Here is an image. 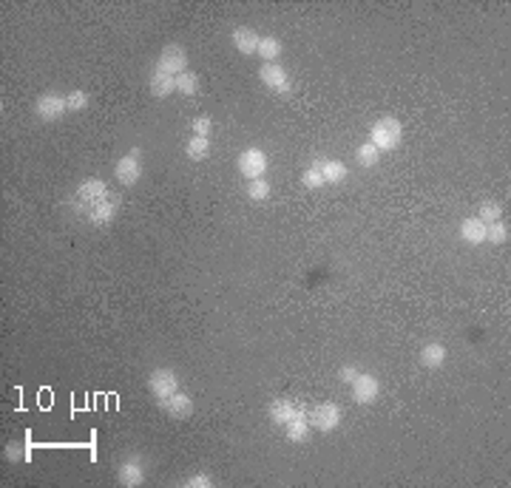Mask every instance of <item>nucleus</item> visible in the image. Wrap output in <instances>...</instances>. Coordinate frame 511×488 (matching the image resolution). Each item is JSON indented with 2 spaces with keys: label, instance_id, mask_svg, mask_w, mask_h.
Returning <instances> with one entry per match:
<instances>
[{
  "label": "nucleus",
  "instance_id": "a878e982",
  "mask_svg": "<svg viewBox=\"0 0 511 488\" xmlns=\"http://www.w3.org/2000/svg\"><path fill=\"white\" fill-rule=\"evenodd\" d=\"M508 236H511V230H508L505 221H491V225H486V242H491V244H505Z\"/></svg>",
  "mask_w": 511,
  "mask_h": 488
},
{
  "label": "nucleus",
  "instance_id": "dca6fc26",
  "mask_svg": "<svg viewBox=\"0 0 511 488\" xmlns=\"http://www.w3.org/2000/svg\"><path fill=\"white\" fill-rule=\"evenodd\" d=\"M313 168L321 170L324 185H341L347 179V165L341 159H313Z\"/></svg>",
  "mask_w": 511,
  "mask_h": 488
},
{
  "label": "nucleus",
  "instance_id": "6e6552de",
  "mask_svg": "<svg viewBox=\"0 0 511 488\" xmlns=\"http://www.w3.org/2000/svg\"><path fill=\"white\" fill-rule=\"evenodd\" d=\"M350 392H353V401L361 404V406H369L378 401L380 394V380L375 375H358L353 383H350Z\"/></svg>",
  "mask_w": 511,
  "mask_h": 488
},
{
  "label": "nucleus",
  "instance_id": "f257e3e1",
  "mask_svg": "<svg viewBox=\"0 0 511 488\" xmlns=\"http://www.w3.org/2000/svg\"><path fill=\"white\" fill-rule=\"evenodd\" d=\"M369 142L380 154L401 148V142H403V125H401V119H395V117H380V119H375V125L369 128Z\"/></svg>",
  "mask_w": 511,
  "mask_h": 488
},
{
  "label": "nucleus",
  "instance_id": "2f4dec72",
  "mask_svg": "<svg viewBox=\"0 0 511 488\" xmlns=\"http://www.w3.org/2000/svg\"><path fill=\"white\" fill-rule=\"evenodd\" d=\"M6 460H12V463H17V460H31V449L23 452L20 443H9V446H6Z\"/></svg>",
  "mask_w": 511,
  "mask_h": 488
},
{
  "label": "nucleus",
  "instance_id": "5701e85b",
  "mask_svg": "<svg viewBox=\"0 0 511 488\" xmlns=\"http://www.w3.org/2000/svg\"><path fill=\"white\" fill-rule=\"evenodd\" d=\"M185 154H188V159L202 162L210 154V137H191L188 145H185Z\"/></svg>",
  "mask_w": 511,
  "mask_h": 488
},
{
  "label": "nucleus",
  "instance_id": "6ab92c4d",
  "mask_svg": "<svg viewBox=\"0 0 511 488\" xmlns=\"http://www.w3.org/2000/svg\"><path fill=\"white\" fill-rule=\"evenodd\" d=\"M420 364L426 367V369H440L443 364H446V346L443 343H438V341H432V343H426L423 349H420Z\"/></svg>",
  "mask_w": 511,
  "mask_h": 488
},
{
  "label": "nucleus",
  "instance_id": "9d476101",
  "mask_svg": "<svg viewBox=\"0 0 511 488\" xmlns=\"http://www.w3.org/2000/svg\"><path fill=\"white\" fill-rule=\"evenodd\" d=\"M304 412H307L304 406H298V404L287 401V397H276V401L267 406V417H270V423H273V426H287L292 417L304 415Z\"/></svg>",
  "mask_w": 511,
  "mask_h": 488
},
{
  "label": "nucleus",
  "instance_id": "7ed1b4c3",
  "mask_svg": "<svg viewBox=\"0 0 511 488\" xmlns=\"http://www.w3.org/2000/svg\"><path fill=\"white\" fill-rule=\"evenodd\" d=\"M34 114H37L43 122H57L60 117L68 114V100H66V94H60V91H46V94H40L37 103H34Z\"/></svg>",
  "mask_w": 511,
  "mask_h": 488
},
{
  "label": "nucleus",
  "instance_id": "39448f33",
  "mask_svg": "<svg viewBox=\"0 0 511 488\" xmlns=\"http://www.w3.org/2000/svg\"><path fill=\"white\" fill-rule=\"evenodd\" d=\"M236 168H239V173L244 176L247 182L250 179H262L265 170H267V154L262 148H244L239 154V159H236Z\"/></svg>",
  "mask_w": 511,
  "mask_h": 488
},
{
  "label": "nucleus",
  "instance_id": "4468645a",
  "mask_svg": "<svg viewBox=\"0 0 511 488\" xmlns=\"http://www.w3.org/2000/svg\"><path fill=\"white\" fill-rule=\"evenodd\" d=\"M170 417H177V420H185V417H191L193 415V401H191V394H185L182 389L179 392H174L170 397H165V401L159 404Z\"/></svg>",
  "mask_w": 511,
  "mask_h": 488
},
{
  "label": "nucleus",
  "instance_id": "f8f14e48",
  "mask_svg": "<svg viewBox=\"0 0 511 488\" xmlns=\"http://www.w3.org/2000/svg\"><path fill=\"white\" fill-rule=\"evenodd\" d=\"M117 482L125 485V488H137V485H142V482H145V466H142V460H140V457H128V460H122L119 468H117Z\"/></svg>",
  "mask_w": 511,
  "mask_h": 488
},
{
  "label": "nucleus",
  "instance_id": "0eeeda50",
  "mask_svg": "<svg viewBox=\"0 0 511 488\" xmlns=\"http://www.w3.org/2000/svg\"><path fill=\"white\" fill-rule=\"evenodd\" d=\"M307 420H310L313 429L329 434V431H335L341 426V406L338 404H318V406H313L307 412Z\"/></svg>",
  "mask_w": 511,
  "mask_h": 488
},
{
  "label": "nucleus",
  "instance_id": "a211bd4d",
  "mask_svg": "<svg viewBox=\"0 0 511 488\" xmlns=\"http://www.w3.org/2000/svg\"><path fill=\"white\" fill-rule=\"evenodd\" d=\"M460 239H463L466 244H483V242H486V225H483L477 216L463 219V221H460Z\"/></svg>",
  "mask_w": 511,
  "mask_h": 488
},
{
  "label": "nucleus",
  "instance_id": "473e14b6",
  "mask_svg": "<svg viewBox=\"0 0 511 488\" xmlns=\"http://www.w3.org/2000/svg\"><path fill=\"white\" fill-rule=\"evenodd\" d=\"M358 375H361V372H358L355 367H350V364L338 369V380H341V383H353V380H355Z\"/></svg>",
  "mask_w": 511,
  "mask_h": 488
},
{
  "label": "nucleus",
  "instance_id": "f03ea898",
  "mask_svg": "<svg viewBox=\"0 0 511 488\" xmlns=\"http://www.w3.org/2000/svg\"><path fill=\"white\" fill-rule=\"evenodd\" d=\"M114 176H117L119 185L134 188V185L140 182V176H142V151H140V148H131V151H128V154L114 165Z\"/></svg>",
  "mask_w": 511,
  "mask_h": 488
},
{
  "label": "nucleus",
  "instance_id": "412c9836",
  "mask_svg": "<svg viewBox=\"0 0 511 488\" xmlns=\"http://www.w3.org/2000/svg\"><path fill=\"white\" fill-rule=\"evenodd\" d=\"M256 54H259L265 63H276V60L281 57V40L273 37V34L262 37V40H259V49H256Z\"/></svg>",
  "mask_w": 511,
  "mask_h": 488
},
{
  "label": "nucleus",
  "instance_id": "cd10ccee",
  "mask_svg": "<svg viewBox=\"0 0 511 488\" xmlns=\"http://www.w3.org/2000/svg\"><path fill=\"white\" fill-rule=\"evenodd\" d=\"M66 100H68V111H85V108H89V94H85L82 88H74V91H68Z\"/></svg>",
  "mask_w": 511,
  "mask_h": 488
},
{
  "label": "nucleus",
  "instance_id": "1a4fd4ad",
  "mask_svg": "<svg viewBox=\"0 0 511 488\" xmlns=\"http://www.w3.org/2000/svg\"><path fill=\"white\" fill-rule=\"evenodd\" d=\"M259 80H262V85H267L270 91H276V94H287L290 91V77H287L281 63H262Z\"/></svg>",
  "mask_w": 511,
  "mask_h": 488
},
{
  "label": "nucleus",
  "instance_id": "bb28decb",
  "mask_svg": "<svg viewBox=\"0 0 511 488\" xmlns=\"http://www.w3.org/2000/svg\"><path fill=\"white\" fill-rule=\"evenodd\" d=\"M247 196H250L253 202H265V199L270 196V182L265 179V176H262V179H250V182H247Z\"/></svg>",
  "mask_w": 511,
  "mask_h": 488
},
{
  "label": "nucleus",
  "instance_id": "393cba45",
  "mask_svg": "<svg viewBox=\"0 0 511 488\" xmlns=\"http://www.w3.org/2000/svg\"><path fill=\"white\" fill-rule=\"evenodd\" d=\"M477 219L483 221V225H491V221H500V219H503V205H500V202H491V199H486V202L480 205V210H477Z\"/></svg>",
  "mask_w": 511,
  "mask_h": 488
},
{
  "label": "nucleus",
  "instance_id": "20e7f679",
  "mask_svg": "<svg viewBox=\"0 0 511 488\" xmlns=\"http://www.w3.org/2000/svg\"><path fill=\"white\" fill-rule=\"evenodd\" d=\"M156 71L162 74H170V77H179L188 71V52L179 46V43H168L162 49L159 60H156Z\"/></svg>",
  "mask_w": 511,
  "mask_h": 488
},
{
  "label": "nucleus",
  "instance_id": "b1692460",
  "mask_svg": "<svg viewBox=\"0 0 511 488\" xmlns=\"http://www.w3.org/2000/svg\"><path fill=\"white\" fill-rule=\"evenodd\" d=\"M355 159H358V165L361 168H375L378 162H380V151L366 140L364 145H358V151H355Z\"/></svg>",
  "mask_w": 511,
  "mask_h": 488
},
{
  "label": "nucleus",
  "instance_id": "c85d7f7f",
  "mask_svg": "<svg viewBox=\"0 0 511 488\" xmlns=\"http://www.w3.org/2000/svg\"><path fill=\"white\" fill-rule=\"evenodd\" d=\"M302 185H304V188H310V191H316V188H324V176H321V170L310 165V168L302 173Z\"/></svg>",
  "mask_w": 511,
  "mask_h": 488
},
{
  "label": "nucleus",
  "instance_id": "4be33fe9",
  "mask_svg": "<svg viewBox=\"0 0 511 488\" xmlns=\"http://www.w3.org/2000/svg\"><path fill=\"white\" fill-rule=\"evenodd\" d=\"M199 88H202V82H199V74L196 71H185V74H179L177 77V91L179 94H185V97H196L199 94Z\"/></svg>",
  "mask_w": 511,
  "mask_h": 488
},
{
  "label": "nucleus",
  "instance_id": "ddd939ff",
  "mask_svg": "<svg viewBox=\"0 0 511 488\" xmlns=\"http://www.w3.org/2000/svg\"><path fill=\"white\" fill-rule=\"evenodd\" d=\"M117 210H119V199L108 193L105 199L94 202L89 210H85V216H89V221H91V225H111V221H114V216H117Z\"/></svg>",
  "mask_w": 511,
  "mask_h": 488
},
{
  "label": "nucleus",
  "instance_id": "7c9ffc66",
  "mask_svg": "<svg viewBox=\"0 0 511 488\" xmlns=\"http://www.w3.org/2000/svg\"><path fill=\"white\" fill-rule=\"evenodd\" d=\"M210 128H213V122H210V117H196L193 122H191V131H193V137H210Z\"/></svg>",
  "mask_w": 511,
  "mask_h": 488
},
{
  "label": "nucleus",
  "instance_id": "c756f323",
  "mask_svg": "<svg viewBox=\"0 0 511 488\" xmlns=\"http://www.w3.org/2000/svg\"><path fill=\"white\" fill-rule=\"evenodd\" d=\"M185 488H210L213 485V477L210 471H199V474H191L188 480H182Z\"/></svg>",
  "mask_w": 511,
  "mask_h": 488
},
{
  "label": "nucleus",
  "instance_id": "423d86ee",
  "mask_svg": "<svg viewBox=\"0 0 511 488\" xmlns=\"http://www.w3.org/2000/svg\"><path fill=\"white\" fill-rule=\"evenodd\" d=\"M148 392L162 404L165 397H170L174 392H179V375H177L174 369H165V367L154 369V372L148 375Z\"/></svg>",
  "mask_w": 511,
  "mask_h": 488
},
{
  "label": "nucleus",
  "instance_id": "aec40b11",
  "mask_svg": "<svg viewBox=\"0 0 511 488\" xmlns=\"http://www.w3.org/2000/svg\"><path fill=\"white\" fill-rule=\"evenodd\" d=\"M310 431H313V426H310V420H307V412L298 415V417H292V420L284 426V434H287L290 443H307V440H310Z\"/></svg>",
  "mask_w": 511,
  "mask_h": 488
},
{
  "label": "nucleus",
  "instance_id": "9b49d317",
  "mask_svg": "<svg viewBox=\"0 0 511 488\" xmlns=\"http://www.w3.org/2000/svg\"><path fill=\"white\" fill-rule=\"evenodd\" d=\"M108 196V185L103 179H85L80 188H77V207L85 213L94 202L105 199Z\"/></svg>",
  "mask_w": 511,
  "mask_h": 488
},
{
  "label": "nucleus",
  "instance_id": "2eb2a0df",
  "mask_svg": "<svg viewBox=\"0 0 511 488\" xmlns=\"http://www.w3.org/2000/svg\"><path fill=\"white\" fill-rule=\"evenodd\" d=\"M230 40H233V49H236L239 54L250 57V54H256V49H259V40H262V37L256 34V29H250V26H239V29H233Z\"/></svg>",
  "mask_w": 511,
  "mask_h": 488
},
{
  "label": "nucleus",
  "instance_id": "f3484780",
  "mask_svg": "<svg viewBox=\"0 0 511 488\" xmlns=\"http://www.w3.org/2000/svg\"><path fill=\"white\" fill-rule=\"evenodd\" d=\"M148 88H151V94H154L156 100H165V97H170V94L177 91V77L162 74V71L154 68V74H151V80H148Z\"/></svg>",
  "mask_w": 511,
  "mask_h": 488
}]
</instances>
